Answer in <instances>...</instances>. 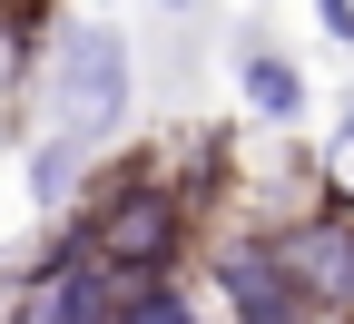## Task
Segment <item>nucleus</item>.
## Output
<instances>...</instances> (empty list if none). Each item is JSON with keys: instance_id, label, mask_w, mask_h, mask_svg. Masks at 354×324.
I'll list each match as a JSON object with an SVG mask.
<instances>
[{"instance_id": "423d86ee", "label": "nucleus", "mask_w": 354, "mask_h": 324, "mask_svg": "<svg viewBox=\"0 0 354 324\" xmlns=\"http://www.w3.org/2000/svg\"><path fill=\"white\" fill-rule=\"evenodd\" d=\"M20 177H30V207H39V216H69V207L88 197V177H99V137L50 128V137L20 158Z\"/></svg>"}, {"instance_id": "9b49d317", "label": "nucleus", "mask_w": 354, "mask_h": 324, "mask_svg": "<svg viewBox=\"0 0 354 324\" xmlns=\"http://www.w3.org/2000/svg\"><path fill=\"white\" fill-rule=\"evenodd\" d=\"M10 10H30V0H0V20H10Z\"/></svg>"}, {"instance_id": "0eeeda50", "label": "nucleus", "mask_w": 354, "mask_h": 324, "mask_svg": "<svg viewBox=\"0 0 354 324\" xmlns=\"http://www.w3.org/2000/svg\"><path fill=\"white\" fill-rule=\"evenodd\" d=\"M109 324H207V314H197V295H187V275H138Z\"/></svg>"}, {"instance_id": "6e6552de", "label": "nucleus", "mask_w": 354, "mask_h": 324, "mask_svg": "<svg viewBox=\"0 0 354 324\" xmlns=\"http://www.w3.org/2000/svg\"><path fill=\"white\" fill-rule=\"evenodd\" d=\"M315 20H325V39H344V50H354V0H315Z\"/></svg>"}, {"instance_id": "9d476101", "label": "nucleus", "mask_w": 354, "mask_h": 324, "mask_svg": "<svg viewBox=\"0 0 354 324\" xmlns=\"http://www.w3.org/2000/svg\"><path fill=\"white\" fill-rule=\"evenodd\" d=\"M158 10H197V0H158Z\"/></svg>"}, {"instance_id": "f257e3e1", "label": "nucleus", "mask_w": 354, "mask_h": 324, "mask_svg": "<svg viewBox=\"0 0 354 324\" xmlns=\"http://www.w3.org/2000/svg\"><path fill=\"white\" fill-rule=\"evenodd\" d=\"M207 177H167V167H99L88 197L59 216V236L79 256H99L109 275H187L207 246Z\"/></svg>"}, {"instance_id": "20e7f679", "label": "nucleus", "mask_w": 354, "mask_h": 324, "mask_svg": "<svg viewBox=\"0 0 354 324\" xmlns=\"http://www.w3.org/2000/svg\"><path fill=\"white\" fill-rule=\"evenodd\" d=\"M197 256H207V285L227 305V324H315V305L286 285V265H276L266 236H207Z\"/></svg>"}, {"instance_id": "f8f14e48", "label": "nucleus", "mask_w": 354, "mask_h": 324, "mask_svg": "<svg viewBox=\"0 0 354 324\" xmlns=\"http://www.w3.org/2000/svg\"><path fill=\"white\" fill-rule=\"evenodd\" d=\"M344 324H354V314H344Z\"/></svg>"}, {"instance_id": "f03ea898", "label": "nucleus", "mask_w": 354, "mask_h": 324, "mask_svg": "<svg viewBox=\"0 0 354 324\" xmlns=\"http://www.w3.org/2000/svg\"><path fill=\"white\" fill-rule=\"evenodd\" d=\"M39 99H50V128H79V137H109L138 108V50H128L118 20H59L50 50H39Z\"/></svg>"}, {"instance_id": "7ed1b4c3", "label": "nucleus", "mask_w": 354, "mask_h": 324, "mask_svg": "<svg viewBox=\"0 0 354 324\" xmlns=\"http://www.w3.org/2000/svg\"><path fill=\"white\" fill-rule=\"evenodd\" d=\"M266 246H276L286 285L315 305V324H344L354 314V197H315L305 216L266 226Z\"/></svg>"}, {"instance_id": "1a4fd4ad", "label": "nucleus", "mask_w": 354, "mask_h": 324, "mask_svg": "<svg viewBox=\"0 0 354 324\" xmlns=\"http://www.w3.org/2000/svg\"><path fill=\"white\" fill-rule=\"evenodd\" d=\"M335 137H344V148H354V99H344V118H335Z\"/></svg>"}, {"instance_id": "39448f33", "label": "nucleus", "mask_w": 354, "mask_h": 324, "mask_svg": "<svg viewBox=\"0 0 354 324\" xmlns=\"http://www.w3.org/2000/svg\"><path fill=\"white\" fill-rule=\"evenodd\" d=\"M236 99H246V118H266V128H295L315 88H305V69L276 50V39L246 30V39H236Z\"/></svg>"}]
</instances>
